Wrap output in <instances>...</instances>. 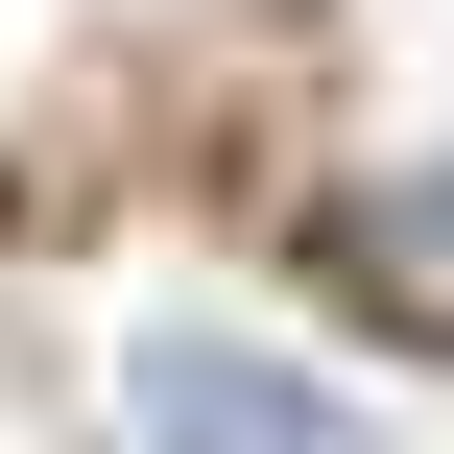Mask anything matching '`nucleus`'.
<instances>
[{"label": "nucleus", "mask_w": 454, "mask_h": 454, "mask_svg": "<svg viewBox=\"0 0 454 454\" xmlns=\"http://www.w3.org/2000/svg\"><path fill=\"white\" fill-rule=\"evenodd\" d=\"M335 263H359V311L454 335V192H359V215H335Z\"/></svg>", "instance_id": "2"}, {"label": "nucleus", "mask_w": 454, "mask_h": 454, "mask_svg": "<svg viewBox=\"0 0 454 454\" xmlns=\"http://www.w3.org/2000/svg\"><path fill=\"white\" fill-rule=\"evenodd\" d=\"M120 431L144 454H359V407L311 359H263V335H144L120 359Z\"/></svg>", "instance_id": "1"}]
</instances>
